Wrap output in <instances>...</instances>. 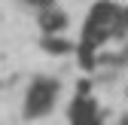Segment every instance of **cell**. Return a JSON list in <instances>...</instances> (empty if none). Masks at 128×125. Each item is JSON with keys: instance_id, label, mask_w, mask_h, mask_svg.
I'll return each instance as SVG.
<instances>
[{"instance_id": "6da1fadb", "label": "cell", "mask_w": 128, "mask_h": 125, "mask_svg": "<svg viewBox=\"0 0 128 125\" xmlns=\"http://www.w3.org/2000/svg\"><path fill=\"white\" fill-rule=\"evenodd\" d=\"M119 22H122V9L113 3V0H98L88 15H86V24H82V43L88 46H98L107 37L119 34Z\"/></svg>"}, {"instance_id": "7a4b0ae2", "label": "cell", "mask_w": 128, "mask_h": 125, "mask_svg": "<svg viewBox=\"0 0 128 125\" xmlns=\"http://www.w3.org/2000/svg\"><path fill=\"white\" fill-rule=\"evenodd\" d=\"M58 80H52V76H37L34 82L28 86L24 92V107H22V113L24 119H40L46 113H52V107L58 101Z\"/></svg>"}, {"instance_id": "3957f363", "label": "cell", "mask_w": 128, "mask_h": 125, "mask_svg": "<svg viewBox=\"0 0 128 125\" xmlns=\"http://www.w3.org/2000/svg\"><path fill=\"white\" fill-rule=\"evenodd\" d=\"M67 119H70V125H101L98 101L92 95H76L67 107Z\"/></svg>"}, {"instance_id": "277c9868", "label": "cell", "mask_w": 128, "mask_h": 125, "mask_svg": "<svg viewBox=\"0 0 128 125\" xmlns=\"http://www.w3.org/2000/svg\"><path fill=\"white\" fill-rule=\"evenodd\" d=\"M40 30H43V37H58L64 28H67V12L64 9H46V12H40Z\"/></svg>"}, {"instance_id": "5b68a950", "label": "cell", "mask_w": 128, "mask_h": 125, "mask_svg": "<svg viewBox=\"0 0 128 125\" xmlns=\"http://www.w3.org/2000/svg\"><path fill=\"white\" fill-rule=\"evenodd\" d=\"M40 46H43L49 55H67V52H73V43H67L64 37H43Z\"/></svg>"}, {"instance_id": "8992f818", "label": "cell", "mask_w": 128, "mask_h": 125, "mask_svg": "<svg viewBox=\"0 0 128 125\" xmlns=\"http://www.w3.org/2000/svg\"><path fill=\"white\" fill-rule=\"evenodd\" d=\"M24 3H30V6H37L40 12H46V9H55V0H24Z\"/></svg>"}, {"instance_id": "52a82bcc", "label": "cell", "mask_w": 128, "mask_h": 125, "mask_svg": "<svg viewBox=\"0 0 128 125\" xmlns=\"http://www.w3.org/2000/svg\"><path fill=\"white\" fill-rule=\"evenodd\" d=\"M128 30V9H122V22H119V34Z\"/></svg>"}, {"instance_id": "ba28073f", "label": "cell", "mask_w": 128, "mask_h": 125, "mask_svg": "<svg viewBox=\"0 0 128 125\" xmlns=\"http://www.w3.org/2000/svg\"><path fill=\"white\" fill-rule=\"evenodd\" d=\"M119 125H128V113H125V116H122V119H119Z\"/></svg>"}]
</instances>
